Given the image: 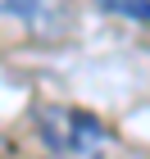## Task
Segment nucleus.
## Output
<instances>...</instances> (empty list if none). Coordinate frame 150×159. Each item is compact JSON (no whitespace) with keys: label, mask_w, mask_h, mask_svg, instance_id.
I'll list each match as a JSON object with an SVG mask.
<instances>
[{"label":"nucleus","mask_w":150,"mask_h":159,"mask_svg":"<svg viewBox=\"0 0 150 159\" xmlns=\"http://www.w3.org/2000/svg\"><path fill=\"white\" fill-rule=\"evenodd\" d=\"M0 14L18 18V23L32 27L37 37H59L64 27H68L64 0H0Z\"/></svg>","instance_id":"f257e3e1"},{"label":"nucleus","mask_w":150,"mask_h":159,"mask_svg":"<svg viewBox=\"0 0 150 159\" xmlns=\"http://www.w3.org/2000/svg\"><path fill=\"white\" fill-rule=\"evenodd\" d=\"M100 9H109V14H118V18H127V23H146L150 18V0H96Z\"/></svg>","instance_id":"f03ea898"}]
</instances>
